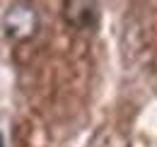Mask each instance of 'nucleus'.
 Masks as SVG:
<instances>
[{"instance_id": "nucleus-1", "label": "nucleus", "mask_w": 157, "mask_h": 147, "mask_svg": "<svg viewBox=\"0 0 157 147\" xmlns=\"http://www.w3.org/2000/svg\"><path fill=\"white\" fill-rule=\"evenodd\" d=\"M2 27H5V34L15 41H27L36 34L39 29V15H36V7L27 5V2H15L7 7L5 17H2Z\"/></svg>"}, {"instance_id": "nucleus-2", "label": "nucleus", "mask_w": 157, "mask_h": 147, "mask_svg": "<svg viewBox=\"0 0 157 147\" xmlns=\"http://www.w3.org/2000/svg\"><path fill=\"white\" fill-rule=\"evenodd\" d=\"M63 17L70 27L75 29H94L99 19V10L94 2H80V0H73V2H65V10H63Z\"/></svg>"}, {"instance_id": "nucleus-3", "label": "nucleus", "mask_w": 157, "mask_h": 147, "mask_svg": "<svg viewBox=\"0 0 157 147\" xmlns=\"http://www.w3.org/2000/svg\"><path fill=\"white\" fill-rule=\"evenodd\" d=\"M0 147H2V135H0Z\"/></svg>"}]
</instances>
